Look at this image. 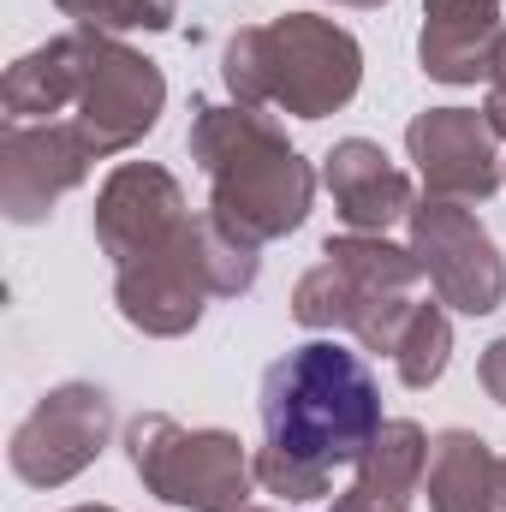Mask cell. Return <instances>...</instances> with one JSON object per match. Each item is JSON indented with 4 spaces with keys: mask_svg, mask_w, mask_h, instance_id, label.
I'll list each match as a JSON object with an SVG mask.
<instances>
[{
    "mask_svg": "<svg viewBox=\"0 0 506 512\" xmlns=\"http://www.w3.org/2000/svg\"><path fill=\"white\" fill-rule=\"evenodd\" d=\"M185 143H191V161L209 179V215H221L251 245L286 239L310 221L316 167L286 143V131L262 108L197 102Z\"/></svg>",
    "mask_w": 506,
    "mask_h": 512,
    "instance_id": "1",
    "label": "cell"
},
{
    "mask_svg": "<svg viewBox=\"0 0 506 512\" xmlns=\"http://www.w3.org/2000/svg\"><path fill=\"white\" fill-rule=\"evenodd\" d=\"M381 387L370 364L334 340L292 346L262 370V435L268 447L340 471L358 465L381 435Z\"/></svg>",
    "mask_w": 506,
    "mask_h": 512,
    "instance_id": "2",
    "label": "cell"
},
{
    "mask_svg": "<svg viewBox=\"0 0 506 512\" xmlns=\"http://www.w3.org/2000/svg\"><path fill=\"white\" fill-rule=\"evenodd\" d=\"M221 78L239 108H274L292 120L340 114L364 84V48L322 12H280L245 24L221 48Z\"/></svg>",
    "mask_w": 506,
    "mask_h": 512,
    "instance_id": "3",
    "label": "cell"
},
{
    "mask_svg": "<svg viewBox=\"0 0 506 512\" xmlns=\"http://www.w3.org/2000/svg\"><path fill=\"white\" fill-rule=\"evenodd\" d=\"M126 459L137 483L185 512H245L256 465L233 429H185L167 411H143L126 429Z\"/></svg>",
    "mask_w": 506,
    "mask_h": 512,
    "instance_id": "4",
    "label": "cell"
},
{
    "mask_svg": "<svg viewBox=\"0 0 506 512\" xmlns=\"http://www.w3.org/2000/svg\"><path fill=\"white\" fill-rule=\"evenodd\" d=\"M405 245L417 268L429 274L435 298L459 316H495L506 304V256L489 239V227L471 215V203H441L423 197L405 221Z\"/></svg>",
    "mask_w": 506,
    "mask_h": 512,
    "instance_id": "5",
    "label": "cell"
},
{
    "mask_svg": "<svg viewBox=\"0 0 506 512\" xmlns=\"http://www.w3.org/2000/svg\"><path fill=\"white\" fill-rule=\"evenodd\" d=\"M108 435H114V399L96 382H60L24 411V423L12 429L6 459H12L18 483L60 489V483L84 477L102 459Z\"/></svg>",
    "mask_w": 506,
    "mask_h": 512,
    "instance_id": "6",
    "label": "cell"
},
{
    "mask_svg": "<svg viewBox=\"0 0 506 512\" xmlns=\"http://www.w3.org/2000/svg\"><path fill=\"white\" fill-rule=\"evenodd\" d=\"M167 108V78L149 54L126 48L120 36H102L90 30V60H84V90H78V108H72V126L90 137V149L108 161V155H126L137 149L155 120Z\"/></svg>",
    "mask_w": 506,
    "mask_h": 512,
    "instance_id": "7",
    "label": "cell"
},
{
    "mask_svg": "<svg viewBox=\"0 0 506 512\" xmlns=\"http://www.w3.org/2000/svg\"><path fill=\"white\" fill-rule=\"evenodd\" d=\"M102 155L72 120H6L0 126V209L12 227L48 221V209L90 179Z\"/></svg>",
    "mask_w": 506,
    "mask_h": 512,
    "instance_id": "8",
    "label": "cell"
},
{
    "mask_svg": "<svg viewBox=\"0 0 506 512\" xmlns=\"http://www.w3.org/2000/svg\"><path fill=\"white\" fill-rule=\"evenodd\" d=\"M215 286H209V256H203V215L167 245V251L114 268V304L137 334L149 340H179L203 322Z\"/></svg>",
    "mask_w": 506,
    "mask_h": 512,
    "instance_id": "9",
    "label": "cell"
},
{
    "mask_svg": "<svg viewBox=\"0 0 506 512\" xmlns=\"http://www.w3.org/2000/svg\"><path fill=\"white\" fill-rule=\"evenodd\" d=\"M185 227H191L185 191L155 161H120L96 191V245L114 268L167 251Z\"/></svg>",
    "mask_w": 506,
    "mask_h": 512,
    "instance_id": "10",
    "label": "cell"
},
{
    "mask_svg": "<svg viewBox=\"0 0 506 512\" xmlns=\"http://www.w3.org/2000/svg\"><path fill=\"white\" fill-rule=\"evenodd\" d=\"M483 108H423L405 126V155L417 161V179L441 203H489L501 191V155Z\"/></svg>",
    "mask_w": 506,
    "mask_h": 512,
    "instance_id": "11",
    "label": "cell"
},
{
    "mask_svg": "<svg viewBox=\"0 0 506 512\" xmlns=\"http://www.w3.org/2000/svg\"><path fill=\"white\" fill-rule=\"evenodd\" d=\"M322 185H328L346 233H387V227L411 221V209H417L411 173H399L387 161V149L370 137H340L322 161Z\"/></svg>",
    "mask_w": 506,
    "mask_h": 512,
    "instance_id": "12",
    "label": "cell"
},
{
    "mask_svg": "<svg viewBox=\"0 0 506 512\" xmlns=\"http://www.w3.org/2000/svg\"><path fill=\"white\" fill-rule=\"evenodd\" d=\"M501 36V0H423L417 60L435 84H477L495 66Z\"/></svg>",
    "mask_w": 506,
    "mask_h": 512,
    "instance_id": "13",
    "label": "cell"
},
{
    "mask_svg": "<svg viewBox=\"0 0 506 512\" xmlns=\"http://www.w3.org/2000/svg\"><path fill=\"white\" fill-rule=\"evenodd\" d=\"M423 465H429V435L411 417H387L370 453L358 459L352 489L328 512H411V495L423 489Z\"/></svg>",
    "mask_w": 506,
    "mask_h": 512,
    "instance_id": "14",
    "label": "cell"
},
{
    "mask_svg": "<svg viewBox=\"0 0 506 512\" xmlns=\"http://www.w3.org/2000/svg\"><path fill=\"white\" fill-rule=\"evenodd\" d=\"M84 60H90V30H66V36H48L42 48L18 54L0 84L6 120H54L66 108H78Z\"/></svg>",
    "mask_w": 506,
    "mask_h": 512,
    "instance_id": "15",
    "label": "cell"
},
{
    "mask_svg": "<svg viewBox=\"0 0 506 512\" xmlns=\"http://www.w3.org/2000/svg\"><path fill=\"white\" fill-rule=\"evenodd\" d=\"M495 465L501 459L477 429H441L429 441V465H423L429 512H489Z\"/></svg>",
    "mask_w": 506,
    "mask_h": 512,
    "instance_id": "16",
    "label": "cell"
},
{
    "mask_svg": "<svg viewBox=\"0 0 506 512\" xmlns=\"http://www.w3.org/2000/svg\"><path fill=\"white\" fill-rule=\"evenodd\" d=\"M322 262H334L364 298H411V286L423 274L411 245H393L387 233H340L322 245Z\"/></svg>",
    "mask_w": 506,
    "mask_h": 512,
    "instance_id": "17",
    "label": "cell"
},
{
    "mask_svg": "<svg viewBox=\"0 0 506 512\" xmlns=\"http://www.w3.org/2000/svg\"><path fill=\"white\" fill-rule=\"evenodd\" d=\"M376 304L381 298H364L334 262H316V268L298 274V286H292V322H298V328H316V334H334V328L352 334Z\"/></svg>",
    "mask_w": 506,
    "mask_h": 512,
    "instance_id": "18",
    "label": "cell"
},
{
    "mask_svg": "<svg viewBox=\"0 0 506 512\" xmlns=\"http://www.w3.org/2000/svg\"><path fill=\"white\" fill-rule=\"evenodd\" d=\"M447 358H453V316L441 304H411L405 328H399V346H393V370L405 387H435L447 376Z\"/></svg>",
    "mask_w": 506,
    "mask_h": 512,
    "instance_id": "19",
    "label": "cell"
},
{
    "mask_svg": "<svg viewBox=\"0 0 506 512\" xmlns=\"http://www.w3.org/2000/svg\"><path fill=\"white\" fill-rule=\"evenodd\" d=\"M66 18H78V30H167L179 18V0H54Z\"/></svg>",
    "mask_w": 506,
    "mask_h": 512,
    "instance_id": "20",
    "label": "cell"
},
{
    "mask_svg": "<svg viewBox=\"0 0 506 512\" xmlns=\"http://www.w3.org/2000/svg\"><path fill=\"white\" fill-rule=\"evenodd\" d=\"M251 465H256V483H262L268 495H280V501H322L328 483H334V471L304 465V459H292V453H280V447H262Z\"/></svg>",
    "mask_w": 506,
    "mask_h": 512,
    "instance_id": "21",
    "label": "cell"
},
{
    "mask_svg": "<svg viewBox=\"0 0 506 512\" xmlns=\"http://www.w3.org/2000/svg\"><path fill=\"white\" fill-rule=\"evenodd\" d=\"M483 120L495 137H506V36L495 48V66H489V96H483Z\"/></svg>",
    "mask_w": 506,
    "mask_h": 512,
    "instance_id": "22",
    "label": "cell"
},
{
    "mask_svg": "<svg viewBox=\"0 0 506 512\" xmlns=\"http://www.w3.org/2000/svg\"><path fill=\"white\" fill-rule=\"evenodd\" d=\"M477 382H483V393H489L495 405H506V334L483 346V358H477Z\"/></svg>",
    "mask_w": 506,
    "mask_h": 512,
    "instance_id": "23",
    "label": "cell"
},
{
    "mask_svg": "<svg viewBox=\"0 0 506 512\" xmlns=\"http://www.w3.org/2000/svg\"><path fill=\"white\" fill-rule=\"evenodd\" d=\"M489 512H506V459L495 465V489H489Z\"/></svg>",
    "mask_w": 506,
    "mask_h": 512,
    "instance_id": "24",
    "label": "cell"
},
{
    "mask_svg": "<svg viewBox=\"0 0 506 512\" xmlns=\"http://www.w3.org/2000/svg\"><path fill=\"white\" fill-rule=\"evenodd\" d=\"M340 6H364L370 12V6H387V0H340Z\"/></svg>",
    "mask_w": 506,
    "mask_h": 512,
    "instance_id": "25",
    "label": "cell"
},
{
    "mask_svg": "<svg viewBox=\"0 0 506 512\" xmlns=\"http://www.w3.org/2000/svg\"><path fill=\"white\" fill-rule=\"evenodd\" d=\"M72 512H114V507H72Z\"/></svg>",
    "mask_w": 506,
    "mask_h": 512,
    "instance_id": "26",
    "label": "cell"
},
{
    "mask_svg": "<svg viewBox=\"0 0 506 512\" xmlns=\"http://www.w3.org/2000/svg\"><path fill=\"white\" fill-rule=\"evenodd\" d=\"M501 185H506V161H501Z\"/></svg>",
    "mask_w": 506,
    "mask_h": 512,
    "instance_id": "27",
    "label": "cell"
},
{
    "mask_svg": "<svg viewBox=\"0 0 506 512\" xmlns=\"http://www.w3.org/2000/svg\"><path fill=\"white\" fill-rule=\"evenodd\" d=\"M245 512H262V507H245Z\"/></svg>",
    "mask_w": 506,
    "mask_h": 512,
    "instance_id": "28",
    "label": "cell"
}]
</instances>
